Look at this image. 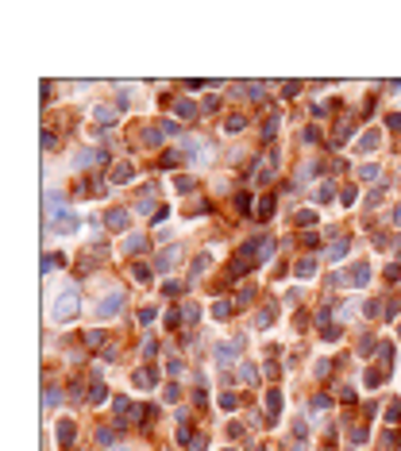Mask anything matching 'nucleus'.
I'll list each match as a JSON object with an SVG mask.
<instances>
[{"label": "nucleus", "instance_id": "2f4dec72", "mask_svg": "<svg viewBox=\"0 0 401 451\" xmlns=\"http://www.w3.org/2000/svg\"><path fill=\"white\" fill-rule=\"evenodd\" d=\"M201 108H205V112H216V108H220V101H216V97H205V104H201Z\"/></svg>", "mask_w": 401, "mask_h": 451}, {"label": "nucleus", "instance_id": "72a5a7b5", "mask_svg": "<svg viewBox=\"0 0 401 451\" xmlns=\"http://www.w3.org/2000/svg\"><path fill=\"white\" fill-rule=\"evenodd\" d=\"M236 401H239V397H232V393H224V397H220V409H236Z\"/></svg>", "mask_w": 401, "mask_h": 451}, {"label": "nucleus", "instance_id": "6e6552de", "mask_svg": "<svg viewBox=\"0 0 401 451\" xmlns=\"http://www.w3.org/2000/svg\"><path fill=\"white\" fill-rule=\"evenodd\" d=\"M178 440H185L189 451H208V440L205 436H189V428H178Z\"/></svg>", "mask_w": 401, "mask_h": 451}, {"label": "nucleus", "instance_id": "9b49d317", "mask_svg": "<svg viewBox=\"0 0 401 451\" xmlns=\"http://www.w3.org/2000/svg\"><path fill=\"white\" fill-rule=\"evenodd\" d=\"M124 251H128V255H135V251H147V235H128Z\"/></svg>", "mask_w": 401, "mask_h": 451}, {"label": "nucleus", "instance_id": "c85d7f7f", "mask_svg": "<svg viewBox=\"0 0 401 451\" xmlns=\"http://www.w3.org/2000/svg\"><path fill=\"white\" fill-rule=\"evenodd\" d=\"M154 316H158V308H143V312H139V324H150Z\"/></svg>", "mask_w": 401, "mask_h": 451}, {"label": "nucleus", "instance_id": "4be33fe9", "mask_svg": "<svg viewBox=\"0 0 401 451\" xmlns=\"http://www.w3.org/2000/svg\"><path fill=\"white\" fill-rule=\"evenodd\" d=\"M208 266H212V262H208V255H201V259L193 262V274H189V278H201V270H208Z\"/></svg>", "mask_w": 401, "mask_h": 451}, {"label": "nucleus", "instance_id": "4468645a", "mask_svg": "<svg viewBox=\"0 0 401 451\" xmlns=\"http://www.w3.org/2000/svg\"><path fill=\"white\" fill-rule=\"evenodd\" d=\"M135 386H139V390H150V386H154V370H139V374H135Z\"/></svg>", "mask_w": 401, "mask_h": 451}, {"label": "nucleus", "instance_id": "f03ea898", "mask_svg": "<svg viewBox=\"0 0 401 451\" xmlns=\"http://www.w3.org/2000/svg\"><path fill=\"white\" fill-rule=\"evenodd\" d=\"M336 282H340V286H367V282H371V266H367V262H355V266H351L347 274H340Z\"/></svg>", "mask_w": 401, "mask_h": 451}, {"label": "nucleus", "instance_id": "473e14b6", "mask_svg": "<svg viewBox=\"0 0 401 451\" xmlns=\"http://www.w3.org/2000/svg\"><path fill=\"white\" fill-rule=\"evenodd\" d=\"M181 316H185V320L193 324V320H197V305H185V308H181Z\"/></svg>", "mask_w": 401, "mask_h": 451}, {"label": "nucleus", "instance_id": "bb28decb", "mask_svg": "<svg viewBox=\"0 0 401 451\" xmlns=\"http://www.w3.org/2000/svg\"><path fill=\"white\" fill-rule=\"evenodd\" d=\"M359 177H363V181H374V177H378V166H363V170H359Z\"/></svg>", "mask_w": 401, "mask_h": 451}, {"label": "nucleus", "instance_id": "f8f14e48", "mask_svg": "<svg viewBox=\"0 0 401 451\" xmlns=\"http://www.w3.org/2000/svg\"><path fill=\"white\" fill-rule=\"evenodd\" d=\"M58 444H62V448H70V444H74V424H70V421L58 424Z\"/></svg>", "mask_w": 401, "mask_h": 451}, {"label": "nucleus", "instance_id": "f704fd0d", "mask_svg": "<svg viewBox=\"0 0 401 451\" xmlns=\"http://www.w3.org/2000/svg\"><path fill=\"white\" fill-rule=\"evenodd\" d=\"M394 224H401V208H394Z\"/></svg>", "mask_w": 401, "mask_h": 451}, {"label": "nucleus", "instance_id": "20e7f679", "mask_svg": "<svg viewBox=\"0 0 401 451\" xmlns=\"http://www.w3.org/2000/svg\"><path fill=\"white\" fill-rule=\"evenodd\" d=\"M46 228H50V232H62V235H70V232H77V228H81V220H77L74 212H62V216H54L50 224H46Z\"/></svg>", "mask_w": 401, "mask_h": 451}, {"label": "nucleus", "instance_id": "aec40b11", "mask_svg": "<svg viewBox=\"0 0 401 451\" xmlns=\"http://www.w3.org/2000/svg\"><path fill=\"white\" fill-rule=\"evenodd\" d=\"M174 108H178V116H185V120H193V116H197V108H193L189 101H178Z\"/></svg>", "mask_w": 401, "mask_h": 451}, {"label": "nucleus", "instance_id": "9d476101", "mask_svg": "<svg viewBox=\"0 0 401 451\" xmlns=\"http://www.w3.org/2000/svg\"><path fill=\"white\" fill-rule=\"evenodd\" d=\"M93 116H97V124H116V112H112L108 104H97V108H93Z\"/></svg>", "mask_w": 401, "mask_h": 451}, {"label": "nucleus", "instance_id": "0eeeda50", "mask_svg": "<svg viewBox=\"0 0 401 451\" xmlns=\"http://www.w3.org/2000/svg\"><path fill=\"white\" fill-rule=\"evenodd\" d=\"M278 413H282V393L270 390V393H267V417H270V424L278 421Z\"/></svg>", "mask_w": 401, "mask_h": 451}, {"label": "nucleus", "instance_id": "39448f33", "mask_svg": "<svg viewBox=\"0 0 401 451\" xmlns=\"http://www.w3.org/2000/svg\"><path fill=\"white\" fill-rule=\"evenodd\" d=\"M239 351H243V339H232V343H220L216 347V363H232Z\"/></svg>", "mask_w": 401, "mask_h": 451}, {"label": "nucleus", "instance_id": "f257e3e1", "mask_svg": "<svg viewBox=\"0 0 401 451\" xmlns=\"http://www.w3.org/2000/svg\"><path fill=\"white\" fill-rule=\"evenodd\" d=\"M77 305H81V297H77V286H66V290L58 293L54 308H50V316H54L58 324H66V320H74V316H77Z\"/></svg>", "mask_w": 401, "mask_h": 451}, {"label": "nucleus", "instance_id": "a878e982", "mask_svg": "<svg viewBox=\"0 0 401 451\" xmlns=\"http://www.w3.org/2000/svg\"><path fill=\"white\" fill-rule=\"evenodd\" d=\"M58 401H62L58 390H46V393H43V405H58Z\"/></svg>", "mask_w": 401, "mask_h": 451}, {"label": "nucleus", "instance_id": "6ab92c4d", "mask_svg": "<svg viewBox=\"0 0 401 451\" xmlns=\"http://www.w3.org/2000/svg\"><path fill=\"white\" fill-rule=\"evenodd\" d=\"M228 312H232L228 301H216V305H212V316H216V320H228Z\"/></svg>", "mask_w": 401, "mask_h": 451}, {"label": "nucleus", "instance_id": "b1692460", "mask_svg": "<svg viewBox=\"0 0 401 451\" xmlns=\"http://www.w3.org/2000/svg\"><path fill=\"white\" fill-rule=\"evenodd\" d=\"M270 208H274V201H270V197H263V201H259V212H255V216H263V220H267V216H270Z\"/></svg>", "mask_w": 401, "mask_h": 451}, {"label": "nucleus", "instance_id": "1a4fd4ad", "mask_svg": "<svg viewBox=\"0 0 401 451\" xmlns=\"http://www.w3.org/2000/svg\"><path fill=\"white\" fill-rule=\"evenodd\" d=\"M378 143H382V131H378V128H371L367 135H363V139H359V150H374Z\"/></svg>", "mask_w": 401, "mask_h": 451}, {"label": "nucleus", "instance_id": "a211bd4d", "mask_svg": "<svg viewBox=\"0 0 401 451\" xmlns=\"http://www.w3.org/2000/svg\"><path fill=\"white\" fill-rule=\"evenodd\" d=\"M343 255H347V239H336L332 251H328V259H343Z\"/></svg>", "mask_w": 401, "mask_h": 451}, {"label": "nucleus", "instance_id": "423d86ee", "mask_svg": "<svg viewBox=\"0 0 401 451\" xmlns=\"http://www.w3.org/2000/svg\"><path fill=\"white\" fill-rule=\"evenodd\" d=\"M104 224H108L112 232H124V228H128V212H124V208H112V212H104Z\"/></svg>", "mask_w": 401, "mask_h": 451}, {"label": "nucleus", "instance_id": "dca6fc26", "mask_svg": "<svg viewBox=\"0 0 401 451\" xmlns=\"http://www.w3.org/2000/svg\"><path fill=\"white\" fill-rule=\"evenodd\" d=\"M297 274L301 278H312V274H316V259H301L297 262Z\"/></svg>", "mask_w": 401, "mask_h": 451}, {"label": "nucleus", "instance_id": "412c9836", "mask_svg": "<svg viewBox=\"0 0 401 451\" xmlns=\"http://www.w3.org/2000/svg\"><path fill=\"white\" fill-rule=\"evenodd\" d=\"M132 278H135V282H150V270L139 262V266H132Z\"/></svg>", "mask_w": 401, "mask_h": 451}, {"label": "nucleus", "instance_id": "2eb2a0df", "mask_svg": "<svg viewBox=\"0 0 401 451\" xmlns=\"http://www.w3.org/2000/svg\"><path fill=\"white\" fill-rule=\"evenodd\" d=\"M274 259V239H259V262Z\"/></svg>", "mask_w": 401, "mask_h": 451}, {"label": "nucleus", "instance_id": "f3484780", "mask_svg": "<svg viewBox=\"0 0 401 451\" xmlns=\"http://www.w3.org/2000/svg\"><path fill=\"white\" fill-rule=\"evenodd\" d=\"M174 259H178V251H174V247L162 251V255H158V270H170V266H174Z\"/></svg>", "mask_w": 401, "mask_h": 451}, {"label": "nucleus", "instance_id": "7ed1b4c3", "mask_svg": "<svg viewBox=\"0 0 401 451\" xmlns=\"http://www.w3.org/2000/svg\"><path fill=\"white\" fill-rule=\"evenodd\" d=\"M120 305H124V293L112 290L101 305H97V316H101V320H112V316H120Z\"/></svg>", "mask_w": 401, "mask_h": 451}, {"label": "nucleus", "instance_id": "393cba45", "mask_svg": "<svg viewBox=\"0 0 401 451\" xmlns=\"http://www.w3.org/2000/svg\"><path fill=\"white\" fill-rule=\"evenodd\" d=\"M143 143H147V147H158V143H162V135H158V131H143Z\"/></svg>", "mask_w": 401, "mask_h": 451}, {"label": "nucleus", "instance_id": "7c9ffc66", "mask_svg": "<svg viewBox=\"0 0 401 451\" xmlns=\"http://www.w3.org/2000/svg\"><path fill=\"white\" fill-rule=\"evenodd\" d=\"M312 220H316V212H309V208H305V212H297V224H305V228H309Z\"/></svg>", "mask_w": 401, "mask_h": 451}, {"label": "nucleus", "instance_id": "c756f323", "mask_svg": "<svg viewBox=\"0 0 401 451\" xmlns=\"http://www.w3.org/2000/svg\"><path fill=\"white\" fill-rule=\"evenodd\" d=\"M224 128H228V131H239V128H243V116H232V120H224Z\"/></svg>", "mask_w": 401, "mask_h": 451}, {"label": "nucleus", "instance_id": "5701e85b", "mask_svg": "<svg viewBox=\"0 0 401 451\" xmlns=\"http://www.w3.org/2000/svg\"><path fill=\"white\" fill-rule=\"evenodd\" d=\"M239 378H243V382H255V378H259V370H255L251 363H243V370H239Z\"/></svg>", "mask_w": 401, "mask_h": 451}, {"label": "nucleus", "instance_id": "ddd939ff", "mask_svg": "<svg viewBox=\"0 0 401 451\" xmlns=\"http://www.w3.org/2000/svg\"><path fill=\"white\" fill-rule=\"evenodd\" d=\"M112 181H116V185H124V181H132V166H128V162H120L116 170H112Z\"/></svg>", "mask_w": 401, "mask_h": 451}, {"label": "nucleus", "instance_id": "cd10ccee", "mask_svg": "<svg viewBox=\"0 0 401 451\" xmlns=\"http://www.w3.org/2000/svg\"><path fill=\"white\" fill-rule=\"evenodd\" d=\"M89 401H93V405H101V401H104V386H101V382H97V386H93V393H89Z\"/></svg>", "mask_w": 401, "mask_h": 451}, {"label": "nucleus", "instance_id": "c9c22d12", "mask_svg": "<svg viewBox=\"0 0 401 451\" xmlns=\"http://www.w3.org/2000/svg\"><path fill=\"white\" fill-rule=\"evenodd\" d=\"M398 335H401V324H398Z\"/></svg>", "mask_w": 401, "mask_h": 451}]
</instances>
